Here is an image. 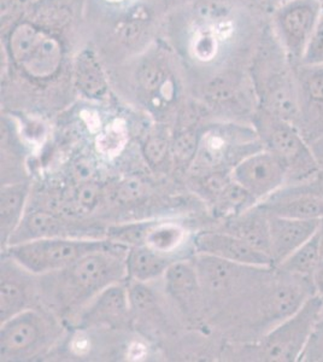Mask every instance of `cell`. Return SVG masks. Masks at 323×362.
<instances>
[{"mask_svg":"<svg viewBox=\"0 0 323 362\" xmlns=\"http://www.w3.org/2000/svg\"><path fill=\"white\" fill-rule=\"evenodd\" d=\"M78 85L82 92L90 98H99L102 97L107 85L100 74V70L90 62H83L78 69Z\"/></svg>","mask_w":323,"mask_h":362,"instance_id":"f1b7e54d","label":"cell"},{"mask_svg":"<svg viewBox=\"0 0 323 362\" xmlns=\"http://www.w3.org/2000/svg\"><path fill=\"white\" fill-rule=\"evenodd\" d=\"M314 288H315V293L323 297V223L321 226V254H319V264L314 276Z\"/></svg>","mask_w":323,"mask_h":362,"instance_id":"8d00e7d4","label":"cell"},{"mask_svg":"<svg viewBox=\"0 0 323 362\" xmlns=\"http://www.w3.org/2000/svg\"><path fill=\"white\" fill-rule=\"evenodd\" d=\"M143 157L152 168H162L172 158V143L168 136L155 133L148 136L143 144Z\"/></svg>","mask_w":323,"mask_h":362,"instance_id":"83f0119b","label":"cell"},{"mask_svg":"<svg viewBox=\"0 0 323 362\" xmlns=\"http://www.w3.org/2000/svg\"><path fill=\"white\" fill-rule=\"evenodd\" d=\"M129 249L109 239L102 250L83 256L61 271L39 276L41 302L58 315H78L102 290L127 278Z\"/></svg>","mask_w":323,"mask_h":362,"instance_id":"6da1fadb","label":"cell"},{"mask_svg":"<svg viewBox=\"0 0 323 362\" xmlns=\"http://www.w3.org/2000/svg\"><path fill=\"white\" fill-rule=\"evenodd\" d=\"M270 257L278 266L321 228L323 220H300L268 214Z\"/></svg>","mask_w":323,"mask_h":362,"instance_id":"e0dca14e","label":"cell"},{"mask_svg":"<svg viewBox=\"0 0 323 362\" xmlns=\"http://www.w3.org/2000/svg\"><path fill=\"white\" fill-rule=\"evenodd\" d=\"M63 327L56 314L39 305L1 322V361H30L41 358L61 338Z\"/></svg>","mask_w":323,"mask_h":362,"instance_id":"277c9868","label":"cell"},{"mask_svg":"<svg viewBox=\"0 0 323 362\" xmlns=\"http://www.w3.org/2000/svg\"><path fill=\"white\" fill-rule=\"evenodd\" d=\"M107 238L51 237L8 245L4 249V255L30 273L41 276L61 271L83 256L107 247Z\"/></svg>","mask_w":323,"mask_h":362,"instance_id":"52a82bcc","label":"cell"},{"mask_svg":"<svg viewBox=\"0 0 323 362\" xmlns=\"http://www.w3.org/2000/svg\"><path fill=\"white\" fill-rule=\"evenodd\" d=\"M310 145L312 153L315 155L317 163H319V168L323 170V136H319L314 141H311Z\"/></svg>","mask_w":323,"mask_h":362,"instance_id":"74e56055","label":"cell"},{"mask_svg":"<svg viewBox=\"0 0 323 362\" xmlns=\"http://www.w3.org/2000/svg\"><path fill=\"white\" fill-rule=\"evenodd\" d=\"M95 172H97V167H95V160L90 157H78L70 167V175L75 185L95 180Z\"/></svg>","mask_w":323,"mask_h":362,"instance_id":"4dcf8cb0","label":"cell"},{"mask_svg":"<svg viewBox=\"0 0 323 362\" xmlns=\"http://www.w3.org/2000/svg\"><path fill=\"white\" fill-rule=\"evenodd\" d=\"M30 189V182L25 179L1 184L0 239L3 249L8 247L10 239L25 216Z\"/></svg>","mask_w":323,"mask_h":362,"instance_id":"d6986e66","label":"cell"},{"mask_svg":"<svg viewBox=\"0 0 323 362\" xmlns=\"http://www.w3.org/2000/svg\"><path fill=\"white\" fill-rule=\"evenodd\" d=\"M300 361L321 362L323 361V312L316 324L315 329L311 334L310 341L304 350Z\"/></svg>","mask_w":323,"mask_h":362,"instance_id":"d6a6232c","label":"cell"},{"mask_svg":"<svg viewBox=\"0 0 323 362\" xmlns=\"http://www.w3.org/2000/svg\"><path fill=\"white\" fill-rule=\"evenodd\" d=\"M299 92L297 127L311 141L323 136V66H295Z\"/></svg>","mask_w":323,"mask_h":362,"instance_id":"5bb4252c","label":"cell"},{"mask_svg":"<svg viewBox=\"0 0 323 362\" xmlns=\"http://www.w3.org/2000/svg\"><path fill=\"white\" fill-rule=\"evenodd\" d=\"M211 204L213 215L217 218H221L222 221H225L257 206L258 203L252 194L232 179Z\"/></svg>","mask_w":323,"mask_h":362,"instance_id":"d4e9b609","label":"cell"},{"mask_svg":"<svg viewBox=\"0 0 323 362\" xmlns=\"http://www.w3.org/2000/svg\"><path fill=\"white\" fill-rule=\"evenodd\" d=\"M127 128L122 121H114L95 140L98 153L111 157L119 155L127 143Z\"/></svg>","mask_w":323,"mask_h":362,"instance_id":"4316f807","label":"cell"},{"mask_svg":"<svg viewBox=\"0 0 323 362\" xmlns=\"http://www.w3.org/2000/svg\"><path fill=\"white\" fill-rule=\"evenodd\" d=\"M70 230V223L68 225L63 218V215L61 216V214L54 213V210L35 209L33 211H25V216L10 239L8 245L23 243L33 239L76 237Z\"/></svg>","mask_w":323,"mask_h":362,"instance_id":"ffe728a7","label":"cell"},{"mask_svg":"<svg viewBox=\"0 0 323 362\" xmlns=\"http://www.w3.org/2000/svg\"><path fill=\"white\" fill-rule=\"evenodd\" d=\"M140 81H141V85H143V88L148 90V92L155 90L157 88L162 90V87H163L164 75L158 68H155V66H152V68H145V69L141 71V75H140Z\"/></svg>","mask_w":323,"mask_h":362,"instance_id":"d590c367","label":"cell"},{"mask_svg":"<svg viewBox=\"0 0 323 362\" xmlns=\"http://www.w3.org/2000/svg\"><path fill=\"white\" fill-rule=\"evenodd\" d=\"M258 109L297 126L299 92L295 64L278 42L274 30L266 28L254 71Z\"/></svg>","mask_w":323,"mask_h":362,"instance_id":"7a4b0ae2","label":"cell"},{"mask_svg":"<svg viewBox=\"0 0 323 362\" xmlns=\"http://www.w3.org/2000/svg\"><path fill=\"white\" fill-rule=\"evenodd\" d=\"M263 148L254 127L228 124L210 128L201 134L189 174L230 172L251 153Z\"/></svg>","mask_w":323,"mask_h":362,"instance_id":"ba28073f","label":"cell"},{"mask_svg":"<svg viewBox=\"0 0 323 362\" xmlns=\"http://www.w3.org/2000/svg\"><path fill=\"white\" fill-rule=\"evenodd\" d=\"M322 312L323 297L315 293L259 339L244 344L237 356L245 361H300Z\"/></svg>","mask_w":323,"mask_h":362,"instance_id":"3957f363","label":"cell"},{"mask_svg":"<svg viewBox=\"0 0 323 362\" xmlns=\"http://www.w3.org/2000/svg\"><path fill=\"white\" fill-rule=\"evenodd\" d=\"M37 276L27 271L11 257L1 259L0 280V322L37 307L41 300L40 284Z\"/></svg>","mask_w":323,"mask_h":362,"instance_id":"7c38bea8","label":"cell"},{"mask_svg":"<svg viewBox=\"0 0 323 362\" xmlns=\"http://www.w3.org/2000/svg\"><path fill=\"white\" fill-rule=\"evenodd\" d=\"M229 8L228 5L220 1V0H215V1H206L204 4L201 5L199 8V13L204 18H210L213 21H222L228 17Z\"/></svg>","mask_w":323,"mask_h":362,"instance_id":"e575fe53","label":"cell"},{"mask_svg":"<svg viewBox=\"0 0 323 362\" xmlns=\"http://www.w3.org/2000/svg\"><path fill=\"white\" fill-rule=\"evenodd\" d=\"M322 6V0H290L273 11L271 28L295 66L302 61Z\"/></svg>","mask_w":323,"mask_h":362,"instance_id":"9c48e42d","label":"cell"},{"mask_svg":"<svg viewBox=\"0 0 323 362\" xmlns=\"http://www.w3.org/2000/svg\"><path fill=\"white\" fill-rule=\"evenodd\" d=\"M109 1H112V3H117V1H122V0H109Z\"/></svg>","mask_w":323,"mask_h":362,"instance_id":"ab89813d","label":"cell"},{"mask_svg":"<svg viewBox=\"0 0 323 362\" xmlns=\"http://www.w3.org/2000/svg\"><path fill=\"white\" fill-rule=\"evenodd\" d=\"M299 64L323 66V6L317 25L311 34L310 40L307 42V49Z\"/></svg>","mask_w":323,"mask_h":362,"instance_id":"f546056e","label":"cell"},{"mask_svg":"<svg viewBox=\"0 0 323 362\" xmlns=\"http://www.w3.org/2000/svg\"><path fill=\"white\" fill-rule=\"evenodd\" d=\"M216 34L210 30H201L198 32L194 39V54L196 57L203 61H209L216 56L217 52Z\"/></svg>","mask_w":323,"mask_h":362,"instance_id":"1f68e13d","label":"cell"},{"mask_svg":"<svg viewBox=\"0 0 323 362\" xmlns=\"http://www.w3.org/2000/svg\"><path fill=\"white\" fill-rule=\"evenodd\" d=\"M187 240V230L180 223L155 220L148 228L143 245L167 255H176Z\"/></svg>","mask_w":323,"mask_h":362,"instance_id":"cb8c5ba5","label":"cell"},{"mask_svg":"<svg viewBox=\"0 0 323 362\" xmlns=\"http://www.w3.org/2000/svg\"><path fill=\"white\" fill-rule=\"evenodd\" d=\"M322 226V225H321ZM321 254V228L315 235H312L307 242L293 251L287 259L275 267L278 271L286 273L314 285V276L319 264Z\"/></svg>","mask_w":323,"mask_h":362,"instance_id":"603a6c76","label":"cell"},{"mask_svg":"<svg viewBox=\"0 0 323 362\" xmlns=\"http://www.w3.org/2000/svg\"><path fill=\"white\" fill-rule=\"evenodd\" d=\"M143 192V184L136 179H126L121 181L117 187L114 189L116 198L119 202L127 203L134 201Z\"/></svg>","mask_w":323,"mask_h":362,"instance_id":"836d02e7","label":"cell"},{"mask_svg":"<svg viewBox=\"0 0 323 362\" xmlns=\"http://www.w3.org/2000/svg\"><path fill=\"white\" fill-rule=\"evenodd\" d=\"M131 313L128 288L116 283L102 290L76 317L78 327L85 329L97 326L121 325L129 319Z\"/></svg>","mask_w":323,"mask_h":362,"instance_id":"2e32d148","label":"cell"},{"mask_svg":"<svg viewBox=\"0 0 323 362\" xmlns=\"http://www.w3.org/2000/svg\"><path fill=\"white\" fill-rule=\"evenodd\" d=\"M232 179L261 203L288 182V172L274 153L263 148L240 160L233 170Z\"/></svg>","mask_w":323,"mask_h":362,"instance_id":"8fae6325","label":"cell"},{"mask_svg":"<svg viewBox=\"0 0 323 362\" xmlns=\"http://www.w3.org/2000/svg\"><path fill=\"white\" fill-rule=\"evenodd\" d=\"M263 148L286 165L288 182L309 180L321 173L311 145L295 124L257 109L252 119Z\"/></svg>","mask_w":323,"mask_h":362,"instance_id":"5b68a950","label":"cell"},{"mask_svg":"<svg viewBox=\"0 0 323 362\" xmlns=\"http://www.w3.org/2000/svg\"><path fill=\"white\" fill-rule=\"evenodd\" d=\"M258 206L269 215L323 220V170L309 180L286 184Z\"/></svg>","mask_w":323,"mask_h":362,"instance_id":"30bf717a","label":"cell"},{"mask_svg":"<svg viewBox=\"0 0 323 362\" xmlns=\"http://www.w3.org/2000/svg\"><path fill=\"white\" fill-rule=\"evenodd\" d=\"M221 230L237 235L251 247L270 256L269 220L268 214L258 204L223 221Z\"/></svg>","mask_w":323,"mask_h":362,"instance_id":"44dd1931","label":"cell"},{"mask_svg":"<svg viewBox=\"0 0 323 362\" xmlns=\"http://www.w3.org/2000/svg\"><path fill=\"white\" fill-rule=\"evenodd\" d=\"M206 305H232L262 283L274 267L233 264L213 256L196 254L192 259Z\"/></svg>","mask_w":323,"mask_h":362,"instance_id":"8992f818","label":"cell"},{"mask_svg":"<svg viewBox=\"0 0 323 362\" xmlns=\"http://www.w3.org/2000/svg\"><path fill=\"white\" fill-rule=\"evenodd\" d=\"M13 54L29 74L46 78L57 69L59 47L57 42L29 25H22L11 40Z\"/></svg>","mask_w":323,"mask_h":362,"instance_id":"9a60e30c","label":"cell"},{"mask_svg":"<svg viewBox=\"0 0 323 362\" xmlns=\"http://www.w3.org/2000/svg\"><path fill=\"white\" fill-rule=\"evenodd\" d=\"M179 259L176 255L162 254L143 244L131 247L126 259L127 278L131 281L148 283L164 276L168 268Z\"/></svg>","mask_w":323,"mask_h":362,"instance_id":"7402d4cb","label":"cell"},{"mask_svg":"<svg viewBox=\"0 0 323 362\" xmlns=\"http://www.w3.org/2000/svg\"><path fill=\"white\" fill-rule=\"evenodd\" d=\"M193 249L196 254L213 256L233 264L274 267L273 259L268 254L251 247L245 240L227 230H201L193 238Z\"/></svg>","mask_w":323,"mask_h":362,"instance_id":"4fadbf2b","label":"cell"},{"mask_svg":"<svg viewBox=\"0 0 323 362\" xmlns=\"http://www.w3.org/2000/svg\"><path fill=\"white\" fill-rule=\"evenodd\" d=\"M199 138L196 131H186L176 136L172 143V158L176 169L189 172L196 158Z\"/></svg>","mask_w":323,"mask_h":362,"instance_id":"484cf974","label":"cell"},{"mask_svg":"<svg viewBox=\"0 0 323 362\" xmlns=\"http://www.w3.org/2000/svg\"><path fill=\"white\" fill-rule=\"evenodd\" d=\"M169 296L187 315H198L205 309L204 295L192 259H179L164 274Z\"/></svg>","mask_w":323,"mask_h":362,"instance_id":"ac0fdd59","label":"cell"},{"mask_svg":"<svg viewBox=\"0 0 323 362\" xmlns=\"http://www.w3.org/2000/svg\"><path fill=\"white\" fill-rule=\"evenodd\" d=\"M322 3H323V0H322Z\"/></svg>","mask_w":323,"mask_h":362,"instance_id":"60d3db41","label":"cell"},{"mask_svg":"<svg viewBox=\"0 0 323 362\" xmlns=\"http://www.w3.org/2000/svg\"><path fill=\"white\" fill-rule=\"evenodd\" d=\"M287 1H290V0H266V5L269 6L271 13L274 11L275 8H278V6H281V5L285 4Z\"/></svg>","mask_w":323,"mask_h":362,"instance_id":"f35d334b","label":"cell"}]
</instances>
